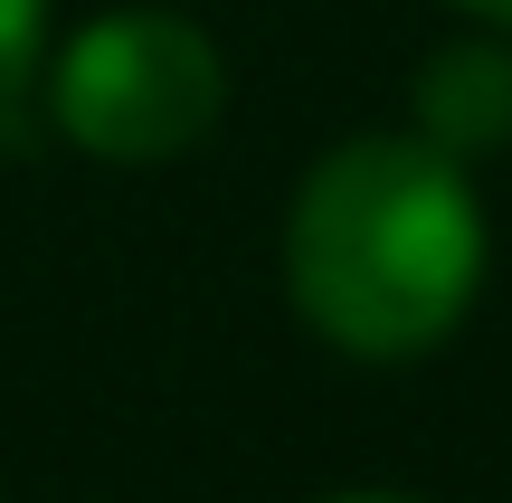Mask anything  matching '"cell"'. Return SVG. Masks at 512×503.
Returning <instances> with one entry per match:
<instances>
[{
	"mask_svg": "<svg viewBox=\"0 0 512 503\" xmlns=\"http://www.w3.org/2000/svg\"><path fill=\"white\" fill-rule=\"evenodd\" d=\"M48 114L86 162L152 171L209 143V124L228 114V57L190 10H105L57 48L48 67Z\"/></svg>",
	"mask_w": 512,
	"mask_h": 503,
	"instance_id": "obj_2",
	"label": "cell"
},
{
	"mask_svg": "<svg viewBox=\"0 0 512 503\" xmlns=\"http://www.w3.org/2000/svg\"><path fill=\"white\" fill-rule=\"evenodd\" d=\"M456 10H475L484 29H512V0H456Z\"/></svg>",
	"mask_w": 512,
	"mask_h": 503,
	"instance_id": "obj_5",
	"label": "cell"
},
{
	"mask_svg": "<svg viewBox=\"0 0 512 503\" xmlns=\"http://www.w3.org/2000/svg\"><path fill=\"white\" fill-rule=\"evenodd\" d=\"M408 133H427L456 162H484V152L512 143V48L503 38H446L418 67V95H408Z\"/></svg>",
	"mask_w": 512,
	"mask_h": 503,
	"instance_id": "obj_3",
	"label": "cell"
},
{
	"mask_svg": "<svg viewBox=\"0 0 512 503\" xmlns=\"http://www.w3.org/2000/svg\"><path fill=\"white\" fill-rule=\"evenodd\" d=\"M323 503H418V494H323Z\"/></svg>",
	"mask_w": 512,
	"mask_h": 503,
	"instance_id": "obj_6",
	"label": "cell"
},
{
	"mask_svg": "<svg viewBox=\"0 0 512 503\" xmlns=\"http://www.w3.org/2000/svg\"><path fill=\"white\" fill-rule=\"evenodd\" d=\"M484 200L475 162L427 133H351L285 209V295L313 342L351 361H418L475 314Z\"/></svg>",
	"mask_w": 512,
	"mask_h": 503,
	"instance_id": "obj_1",
	"label": "cell"
},
{
	"mask_svg": "<svg viewBox=\"0 0 512 503\" xmlns=\"http://www.w3.org/2000/svg\"><path fill=\"white\" fill-rule=\"evenodd\" d=\"M38 57H48V0H0V114L29 95Z\"/></svg>",
	"mask_w": 512,
	"mask_h": 503,
	"instance_id": "obj_4",
	"label": "cell"
}]
</instances>
